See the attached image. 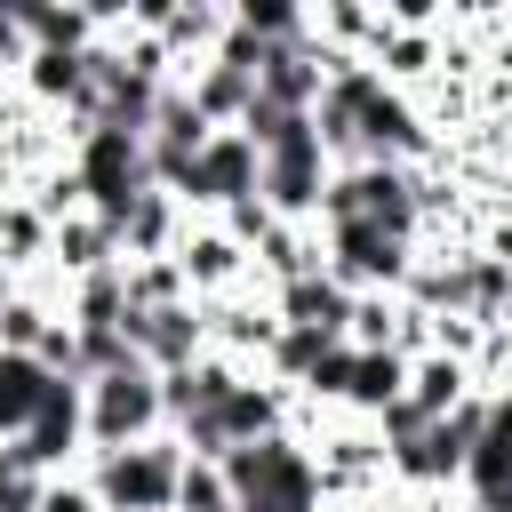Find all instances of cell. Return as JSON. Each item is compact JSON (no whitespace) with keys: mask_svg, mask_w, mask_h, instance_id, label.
<instances>
[{"mask_svg":"<svg viewBox=\"0 0 512 512\" xmlns=\"http://www.w3.org/2000/svg\"><path fill=\"white\" fill-rule=\"evenodd\" d=\"M176 480H184L176 432H152V440L112 448V456H80V488L104 512H176Z\"/></svg>","mask_w":512,"mask_h":512,"instance_id":"obj_1","label":"cell"},{"mask_svg":"<svg viewBox=\"0 0 512 512\" xmlns=\"http://www.w3.org/2000/svg\"><path fill=\"white\" fill-rule=\"evenodd\" d=\"M80 432H88V456H112V448H136V440L168 432L160 376H152L144 360L112 368V376H88V384H80Z\"/></svg>","mask_w":512,"mask_h":512,"instance_id":"obj_2","label":"cell"},{"mask_svg":"<svg viewBox=\"0 0 512 512\" xmlns=\"http://www.w3.org/2000/svg\"><path fill=\"white\" fill-rule=\"evenodd\" d=\"M224 480L240 496V512H320V472H312V448L296 432H272V440H248L224 456Z\"/></svg>","mask_w":512,"mask_h":512,"instance_id":"obj_3","label":"cell"},{"mask_svg":"<svg viewBox=\"0 0 512 512\" xmlns=\"http://www.w3.org/2000/svg\"><path fill=\"white\" fill-rule=\"evenodd\" d=\"M328 152H320V136H312V112H288L280 120V136L264 144V176H256V200L272 208V216H288V224H320V192H328Z\"/></svg>","mask_w":512,"mask_h":512,"instance_id":"obj_4","label":"cell"},{"mask_svg":"<svg viewBox=\"0 0 512 512\" xmlns=\"http://www.w3.org/2000/svg\"><path fill=\"white\" fill-rule=\"evenodd\" d=\"M72 128V120H64ZM72 176H80V200L96 216H120L136 192H152V168H144V136L128 128H72Z\"/></svg>","mask_w":512,"mask_h":512,"instance_id":"obj_5","label":"cell"},{"mask_svg":"<svg viewBox=\"0 0 512 512\" xmlns=\"http://www.w3.org/2000/svg\"><path fill=\"white\" fill-rule=\"evenodd\" d=\"M256 176H264V152H256L240 128H216V136L200 144L192 176L176 184V200H184V216H224V208L256 200Z\"/></svg>","mask_w":512,"mask_h":512,"instance_id":"obj_6","label":"cell"},{"mask_svg":"<svg viewBox=\"0 0 512 512\" xmlns=\"http://www.w3.org/2000/svg\"><path fill=\"white\" fill-rule=\"evenodd\" d=\"M352 176V200H360V216L376 224V232H392V240H424V168H400V160H360V168H344Z\"/></svg>","mask_w":512,"mask_h":512,"instance_id":"obj_7","label":"cell"},{"mask_svg":"<svg viewBox=\"0 0 512 512\" xmlns=\"http://www.w3.org/2000/svg\"><path fill=\"white\" fill-rule=\"evenodd\" d=\"M176 272H184V296H192V304L232 296V288H256L248 248H240L216 216H192V224H184V240H176Z\"/></svg>","mask_w":512,"mask_h":512,"instance_id":"obj_8","label":"cell"},{"mask_svg":"<svg viewBox=\"0 0 512 512\" xmlns=\"http://www.w3.org/2000/svg\"><path fill=\"white\" fill-rule=\"evenodd\" d=\"M320 88H328V56H320L304 32H296V40H264V56H256V104H272V112H312Z\"/></svg>","mask_w":512,"mask_h":512,"instance_id":"obj_9","label":"cell"},{"mask_svg":"<svg viewBox=\"0 0 512 512\" xmlns=\"http://www.w3.org/2000/svg\"><path fill=\"white\" fill-rule=\"evenodd\" d=\"M128 352L152 368V376H176L208 352V328H200V304H160V312H128Z\"/></svg>","mask_w":512,"mask_h":512,"instance_id":"obj_10","label":"cell"},{"mask_svg":"<svg viewBox=\"0 0 512 512\" xmlns=\"http://www.w3.org/2000/svg\"><path fill=\"white\" fill-rule=\"evenodd\" d=\"M184 200L176 192H136L120 216H112V232H120V264H144V256H176V240H184Z\"/></svg>","mask_w":512,"mask_h":512,"instance_id":"obj_11","label":"cell"},{"mask_svg":"<svg viewBox=\"0 0 512 512\" xmlns=\"http://www.w3.org/2000/svg\"><path fill=\"white\" fill-rule=\"evenodd\" d=\"M288 392L272 384V376H240L232 392H224V408H216V432H224V448H248V440H272V432H288Z\"/></svg>","mask_w":512,"mask_h":512,"instance_id":"obj_12","label":"cell"},{"mask_svg":"<svg viewBox=\"0 0 512 512\" xmlns=\"http://www.w3.org/2000/svg\"><path fill=\"white\" fill-rule=\"evenodd\" d=\"M48 264H56L64 280H88V272H112V264H120V232H112V216H96V208H72V216H56V240H48Z\"/></svg>","mask_w":512,"mask_h":512,"instance_id":"obj_13","label":"cell"},{"mask_svg":"<svg viewBox=\"0 0 512 512\" xmlns=\"http://www.w3.org/2000/svg\"><path fill=\"white\" fill-rule=\"evenodd\" d=\"M272 320L280 328H312V336H328V344H344V320H352V296L328 280V272H304V280H288V288H272Z\"/></svg>","mask_w":512,"mask_h":512,"instance_id":"obj_14","label":"cell"},{"mask_svg":"<svg viewBox=\"0 0 512 512\" xmlns=\"http://www.w3.org/2000/svg\"><path fill=\"white\" fill-rule=\"evenodd\" d=\"M248 272H256V288H288V280L320 272V224H288V216H272L264 240L248 248Z\"/></svg>","mask_w":512,"mask_h":512,"instance_id":"obj_15","label":"cell"},{"mask_svg":"<svg viewBox=\"0 0 512 512\" xmlns=\"http://www.w3.org/2000/svg\"><path fill=\"white\" fill-rule=\"evenodd\" d=\"M184 96H192V112L208 120V128H240L248 120V104H256V72H240V64H192L184 80H176Z\"/></svg>","mask_w":512,"mask_h":512,"instance_id":"obj_16","label":"cell"},{"mask_svg":"<svg viewBox=\"0 0 512 512\" xmlns=\"http://www.w3.org/2000/svg\"><path fill=\"white\" fill-rule=\"evenodd\" d=\"M16 16H24V40L32 48H64V56H80V48H96L104 40V8H80V0H16Z\"/></svg>","mask_w":512,"mask_h":512,"instance_id":"obj_17","label":"cell"},{"mask_svg":"<svg viewBox=\"0 0 512 512\" xmlns=\"http://www.w3.org/2000/svg\"><path fill=\"white\" fill-rule=\"evenodd\" d=\"M424 424H440V416H456L464 400H472V376H464V360H448V352H424V360H408V392H400Z\"/></svg>","mask_w":512,"mask_h":512,"instance_id":"obj_18","label":"cell"},{"mask_svg":"<svg viewBox=\"0 0 512 512\" xmlns=\"http://www.w3.org/2000/svg\"><path fill=\"white\" fill-rule=\"evenodd\" d=\"M408 392V360L400 352H352V384H344V416H384Z\"/></svg>","mask_w":512,"mask_h":512,"instance_id":"obj_19","label":"cell"},{"mask_svg":"<svg viewBox=\"0 0 512 512\" xmlns=\"http://www.w3.org/2000/svg\"><path fill=\"white\" fill-rule=\"evenodd\" d=\"M48 240H56V224H48L32 200H0V264H8L16 280H32V272L48 264Z\"/></svg>","mask_w":512,"mask_h":512,"instance_id":"obj_20","label":"cell"},{"mask_svg":"<svg viewBox=\"0 0 512 512\" xmlns=\"http://www.w3.org/2000/svg\"><path fill=\"white\" fill-rule=\"evenodd\" d=\"M48 384H56V376H40L24 352H0V440H24V424H32L40 400H48Z\"/></svg>","mask_w":512,"mask_h":512,"instance_id":"obj_21","label":"cell"},{"mask_svg":"<svg viewBox=\"0 0 512 512\" xmlns=\"http://www.w3.org/2000/svg\"><path fill=\"white\" fill-rule=\"evenodd\" d=\"M64 320H72V328H120V320H128L120 264H112V272H88V280H72V296H64Z\"/></svg>","mask_w":512,"mask_h":512,"instance_id":"obj_22","label":"cell"},{"mask_svg":"<svg viewBox=\"0 0 512 512\" xmlns=\"http://www.w3.org/2000/svg\"><path fill=\"white\" fill-rule=\"evenodd\" d=\"M120 288H128V312L192 304V296H184V272H176V256H144V264H120Z\"/></svg>","mask_w":512,"mask_h":512,"instance_id":"obj_23","label":"cell"},{"mask_svg":"<svg viewBox=\"0 0 512 512\" xmlns=\"http://www.w3.org/2000/svg\"><path fill=\"white\" fill-rule=\"evenodd\" d=\"M48 320H64V312H56L48 296L16 288V296L0 304V352H24V360H32V344H40V328H48Z\"/></svg>","mask_w":512,"mask_h":512,"instance_id":"obj_24","label":"cell"},{"mask_svg":"<svg viewBox=\"0 0 512 512\" xmlns=\"http://www.w3.org/2000/svg\"><path fill=\"white\" fill-rule=\"evenodd\" d=\"M176 512H240V496H232L224 464H192V456H184V480H176Z\"/></svg>","mask_w":512,"mask_h":512,"instance_id":"obj_25","label":"cell"},{"mask_svg":"<svg viewBox=\"0 0 512 512\" xmlns=\"http://www.w3.org/2000/svg\"><path fill=\"white\" fill-rule=\"evenodd\" d=\"M40 496H48V480L0 440V512H40Z\"/></svg>","mask_w":512,"mask_h":512,"instance_id":"obj_26","label":"cell"},{"mask_svg":"<svg viewBox=\"0 0 512 512\" xmlns=\"http://www.w3.org/2000/svg\"><path fill=\"white\" fill-rule=\"evenodd\" d=\"M24 56H32L24 16H16V0H0V80H16V72H24Z\"/></svg>","mask_w":512,"mask_h":512,"instance_id":"obj_27","label":"cell"},{"mask_svg":"<svg viewBox=\"0 0 512 512\" xmlns=\"http://www.w3.org/2000/svg\"><path fill=\"white\" fill-rule=\"evenodd\" d=\"M216 224H224L240 248H256V240H264V224H272V208H264V200H240V208H224Z\"/></svg>","mask_w":512,"mask_h":512,"instance_id":"obj_28","label":"cell"},{"mask_svg":"<svg viewBox=\"0 0 512 512\" xmlns=\"http://www.w3.org/2000/svg\"><path fill=\"white\" fill-rule=\"evenodd\" d=\"M40 512H104L88 488H80V472H64V480H48V496H40Z\"/></svg>","mask_w":512,"mask_h":512,"instance_id":"obj_29","label":"cell"},{"mask_svg":"<svg viewBox=\"0 0 512 512\" xmlns=\"http://www.w3.org/2000/svg\"><path fill=\"white\" fill-rule=\"evenodd\" d=\"M504 328H512V304H504Z\"/></svg>","mask_w":512,"mask_h":512,"instance_id":"obj_30","label":"cell"}]
</instances>
